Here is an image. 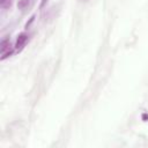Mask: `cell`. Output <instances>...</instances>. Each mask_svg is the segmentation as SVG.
Wrapping results in <instances>:
<instances>
[{
	"label": "cell",
	"mask_w": 148,
	"mask_h": 148,
	"mask_svg": "<svg viewBox=\"0 0 148 148\" xmlns=\"http://www.w3.org/2000/svg\"><path fill=\"white\" fill-rule=\"evenodd\" d=\"M29 1H30V0H18V2H17V7H18L20 9H24L25 7H28Z\"/></svg>",
	"instance_id": "3"
},
{
	"label": "cell",
	"mask_w": 148,
	"mask_h": 148,
	"mask_svg": "<svg viewBox=\"0 0 148 148\" xmlns=\"http://www.w3.org/2000/svg\"><path fill=\"white\" fill-rule=\"evenodd\" d=\"M0 6L1 8H9L12 6V0H0Z\"/></svg>",
	"instance_id": "4"
},
{
	"label": "cell",
	"mask_w": 148,
	"mask_h": 148,
	"mask_svg": "<svg viewBox=\"0 0 148 148\" xmlns=\"http://www.w3.org/2000/svg\"><path fill=\"white\" fill-rule=\"evenodd\" d=\"M27 40H28V35L27 34H20L17 39H16V43H15V49L21 50L24 46V44L27 43Z\"/></svg>",
	"instance_id": "2"
},
{
	"label": "cell",
	"mask_w": 148,
	"mask_h": 148,
	"mask_svg": "<svg viewBox=\"0 0 148 148\" xmlns=\"http://www.w3.org/2000/svg\"><path fill=\"white\" fill-rule=\"evenodd\" d=\"M10 46L12 45H10V40L9 39H3L1 42V59L2 60L13 53V49Z\"/></svg>",
	"instance_id": "1"
},
{
	"label": "cell",
	"mask_w": 148,
	"mask_h": 148,
	"mask_svg": "<svg viewBox=\"0 0 148 148\" xmlns=\"http://www.w3.org/2000/svg\"><path fill=\"white\" fill-rule=\"evenodd\" d=\"M82 1H88V0H82Z\"/></svg>",
	"instance_id": "5"
}]
</instances>
